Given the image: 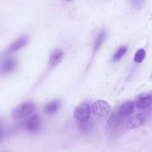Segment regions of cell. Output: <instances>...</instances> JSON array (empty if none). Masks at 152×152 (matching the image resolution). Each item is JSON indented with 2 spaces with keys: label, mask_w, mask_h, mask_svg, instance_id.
Masks as SVG:
<instances>
[{
  "label": "cell",
  "mask_w": 152,
  "mask_h": 152,
  "mask_svg": "<svg viewBox=\"0 0 152 152\" xmlns=\"http://www.w3.org/2000/svg\"><path fill=\"white\" fill-rule=\"evenodd\" d=\"M61 105V102L60 100H53L47 103L44 107V112L49 115H53L58 112Z\"/></svg>",
  "instance_id": "ba28073f"
},
{
  "label": "cell",
  "mask_w": 152,
  "mask_h": 152,
  "mask_svg": "<svg viewBox=\"0 0 152 152\" xmlns=\"http://www.w3.org/2000/svg\"><path fill=\"white\" fill-rule=\"evenodd\" d=\"M41 119L37 114L33 115L28 118L26 122V127L28 131L35 132L38 131L41 126Z\"/></svg>",
  "instance_id": "5b68a950"
},
{
  "label": "cell",
  "mask_w": 152,
  "mask_h": 152,
  "mask_svg": "<svg viewBox=\"0 0 152 152\" xmlns=\"http://www.w3.org/2000/svg\"><path fill=\"white\" fill-rule=\"evenodd\" d=\"M107 34L105 30H102L99 33L94 44L95 51L104 42L106 38Z\"/></svg>",
  "instance_id": "7c38bea8"
},
{
  "label": "cell",
  "mask_w": 152,
  "mask_h": 152,
  "mask_svg": "<svg viewBox=\"0 0 152 152\" xmlns=\"http://www.w3.org/2000/svg\"><path fill=\"white\" fill-rule=\"evenodd\" d=\"M36 108V105L34 102L26 101L15 107L12 111V115L14 119L20 120L31 114Z\"/></svg>",
  "instance_id": "6da1fadb"
},
{
  "label": "cell",
  "mask_w": 152,
  "mask_h": 152,
  "mask_svg": "<svg viewBox=\"0 0 152 152\" xmlns=\"http://www.w3.org/2000/svg\"><path fill=\"white\" fill-rule=\"evenodd\" d=\"M63 56V52L60 50H54L51 53L49 59L48 66L49 69H53L60 63Z\"/></svg>",
  "instance_id": "8992f818"
},
{
  "label": "cell",
  "mask_w": 152,
  "mask_h": 152,
  "mask_svg": "<svg viewBox=\"0 0 152 152\" xmlns=\"http://www.w3.org/2000/svg\"><path fill=\"white\" fill-rule=\"evenodd\" d=\"M91 114V109L89 104L87 103L82 102L75 108L74 116L79 122L87 121L90 118Z\"/></svg>",
  "instance_id": "7a4b0ae2"
},
{
  "label": "cell",
  "mask_w": 152,
  "mask_h": 152,
  "mask_svg": "<svg viewBox=\"0 0 152 152\" xmlns=\"http://www.w3.org/2000/svg\"><path fill=\"white\" fill-rule=\"evenodd\" d=\"M67 1L69 2L71 1L72 0H66Z\"/></svg>",
  "instance_id": "2e32d148"
},
{
  "label": "cell",
  "mask_w": 152,
  "mask_h": 152,
  "mask_svg": "<svg viewBox=\"0 0 152 152\" xmlns=\"http://www.w3.org/2000/svg\"><path fill=\"white\" fill-rule=\"evenodd\" d=\"M134 108L133 102L131 100H127L122 102L119 106L117 113L123 117H128L133 113Z\"/></svg>",
  "instance_id": "277c9868"
},
{
  "label": "cell",
  "mask_w": 152,
  "mask_h": 152,
  "mask_svg": "<svg viewBox=\"0 0 152 152\" xmlns=\"http://www.w3.org/2000/svg\"><path fill=\"white\" fill-rule=\"evenodd\" d=\"M145 55V52L144 49H141L138 50L135 54L134 60L137 63H140L144 59Z\"/></svg>",
  "instance_id": "5bb4252c"
},
{
  "label": "cell",
  "mask_w": 152,
  "mask_h": 152,
  "mask_svg": "<svg viewBox=\"0 0 152 152\" xmlns=\"http://www.w3.org/2000/svg\"><path fill=\"white\" fill-rule=\"evenodd\" d=\"M16 64V61L13 58H9L5 59L0 67V71L5 73L10 72L15 68Z\"/></svg>",
  "instance_id": "30bf717a"
},
{
  "label": "cell",
  "mask_w": 152,
  "mask_h": 152,
  "mask_svg": "<svg viewBox=\"0 0 152 152\" xmlns=\"http://www.w3.org/2000/svg\"><path fill=\"white\" fill-rule=\"evenodd\" d=\"M93 113L96 116H103L108 114L110 110V105L105 101L97 100L94 102L92 105Z\"/></svg>",
  "instance_id": "3957f363"
},
{
  "label": "cell",
  "mask_w": 152,
  "mask_h": 152,
  "mask_svg": "<svg viewBox=\"0 0 152 152\" xmlns=\"http://www.w3.org/2000/svg\"><path fill=\"white\" fill-rule=\"evenodd\" d=\"M127 50V48L126 46H123L120 48L113 56V61H116L119 60L126 53Z\"/></svg>",
  "instance_id": "4fadbf2b"
},
{
  "label": "cell",
  "mask_w": 152,
  "mask_h": 152,
  "mask_svg": "<svg viewBox=\"0 0 152 152\" xmlns=\"http://www.w3.org/2000/svg\"><path fill=\"white\" fill-rule=\"evenodd\" d=\"M145 115L142 113H139L131 117L128 120L127 125L129 129L136 128L141 126L145 120Z\"/></svg>",
  "instance_id": "52a82bcc"
},
{
  "label": "cell",
  "mask_w": 152,
  "mask_h": 152,
  "mask_svg": "<svg viewBox=\"0 0 152 152\" xmlns=\"http://www.w3.org/2000/svg\"><path fill=\"white\" fill-rule=\"evenodd\" d=\"M3 134V131L2 127L0 125V142L1 140Z\"/></svg>",
  "instance_id": "9a60e30c"
},
{
  "label": "cell",
  "mask_w": 152,
  "mask_h": 152,
  "mask_svg": "<svg viewBox=\"0 0 152 152\" xmlns=\"http://www.w3.org/2000/svg\"><path fill=\"white\" fill-rule=\"evenodd\" d=\"M28 38L26 36H23L19 38L13 43L9 47V50L14 52L20 49L27 43Z\"/></svg>",
  "instance_id": "8fae6325"
},
{
  "label": "cell",
  "mask_w": 152,
  "mask_h": 152,
  "mask_svg": "<svg viewBox=\"0 0 152 152\" xmlns=\"http://www.w3.org/2000/svg\"><path fill=\"white\" fill-rule=\"evenodd\" d=\"M152 100V96L151 94H144L140 96L137 99L135 104L137 108H144L151 105Z\"/></svg>",
  "instance_id": "9c48e42d"
}]
</instances>
